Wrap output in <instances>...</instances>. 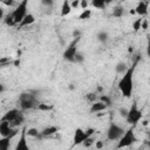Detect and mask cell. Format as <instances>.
Segmentation results:
<instances>
[{"label": "cell", "mask_w": 150, "mask_h": 150, "mask_svg": "<svg viewBox=\"0 0 150 150\" xmlns=\"http://www.w3.org/2000/svg\"><path fill=\"white\" fill-rule=\"evenodd\" d=\"M136 63H137V61L131 67H129L124 74H122V76L118 81V84H117L118 90L127 98H130L132 95V91H134V73H135Z\"/></svg>", "instance_id": "obj_1"}, {"label": "cell", "mask_w": 150, "mask_h": 150, "mask_svg": "<svg viewBox=\"0 0 150 150\" xmlns=\"http://www.w3.org/2000/svg\"><path fill=\"white\" fill-rule=\"evenodd\" d=\"M18 102H19L20 109L22 111L36 109L38 104L40 103L39 97H38V93L35 90H25V91H22L18 97Z\"/></svg>", "instance_id": "obj_2"}, {"label": "cell", "mask_w": 150, "mask_h": 150, "mask_svg": "<svg viewBox=\"0 0 150 150\" xmlns=\"http://www.w3.org/2000/svg\"><path fill=\"white\" fill-rule=\"evenodd\" d=\"M0 121H7L11 123L12 127L14 128H19L25 122V115L22 112L21 109H18V108H13V109H9L7 110L2 117L0 118Z\"/></svg>", "instance_id": "obj_3"}, {"label": "cell", "mask_w": 150, "mask_h": 150, "mask_svg": "<svg viewBox=\"0 0 150 150\" xmlns=\"http://www.w3.org/2000/svg\"><path fill=\"white\" fill-rule=\"evenodd\" d=\"M136 141H137V138H136L134 128L131 127V128L124 130L123 135L117 139V145H116V148H117V149H122V148L131 146Z\"/></svg>", "instance_id": "obj_4"}, {"label": "cell", "mask_w": 150, "mask_h": 150, "mask_svg": "<svg viewBox=\"0 0 150 150\" xmlns=\"http://www.w3.org/2000/svg\"><path fill=\"white\" fill-rule=\"evenodd\" d=\"M142 117H143V112L138 108L137 102L134 101L131 107L128 109V112H127V116H125V121H127V123H129V124H131L134 127L142 120Z\"/></svg>", "instance_id": "obj_5"}, {"label": "cell", "mask_w": 150, "mask_h": 150, "mask_svg": "<svg viewBox=\"0 0 150 150\" xmlns=\"http://www.w3.org/2000/svg\"><path fill=\"white\" fill-rule=\"evenodd\" d=\"M80 40H81V35H79V36H74V39H73V40L69 42V45L66 47V49H64V52H63V54H62L64 61H67V62H71V63H73V61H74V56H75L76 52L79 50L77 45H79Z\"/></svg>", "instance_id": "obj_6"}, {"label": "cell", "mask_w": 150, "mask_h": 150, "mask_svg": "<svg viewBox=\"0 0 150 150\" xmlns=\"http://www.w3.org/2000/svg\"><path fill=\"white\" fill-rule=\"evenodd\" d=\"M28 5H29V0H20L14 7L12 15H13L15 25H18L22 20V18L28 13Z\"/></svg>", "instance_id": "obj_7"}, {"label": "cell", "mask_w": 150, "mask_h": 150, "mask_svg": "<svg viewBox=\"0 0 150 150\" xmlns=\"http://www.w3.org/2000/svg\"><path fill=\"white\" fill-rule=\"evenodd\" d=\"M95 132V129L93 128H88L86 130H83L82 128H76L75 132H74V138H73V145H79L81 144L84 139H87L89 136H93Z\"/></svg>", "instance_id": "obj_8"}, {"label": "cell", "mask_w": 150, "mask_h": 150, "mask_svg": "<svg viewBox=\"0 0 150 150\" xmlns=\"http://www.w3.org/2000/svg\"><path fill=\"white\" fill-rule=\"evenodd\" d=\"M124 128L121 127L120 124L115 123V122H111L108 127V130H107V139L108 141H117L124 132Z\"/></svg>", "instance_id": "obj_9"}, {"label": "cell", "mask_w": 150, "mask_h": 150, "mask_svg": "<svg viewBox=\"0 0 150 150\" xmlns=\"http://www.w3.org/2000/svg\"><path fill=\"white\" fill-rule=\"evenodd\" d=\"M19 134V128H14L7 121H0V135L15 137Z\"/></svg>", "instance_id": "obj_10"}, {"label": "cell", "mask_w": 150, "mask_h": 150, "mask_svg": "<svg viewBox=\"0 0 150 150\" xmlns=\"http://www.w3.org/2000/svg\"><path fill=\"white\" fill-rule=\"evenodd\" d=\"M27 135H26V128H23L21 130V134H20V138L16 143V146H15V150H29V145L27 143V139H26Z\"/></svg>", "instance_id": "obj_11"}, {"label": "cell", "mask_w": 150, "mask_h": 150, "mask_svg": "<svg viewBox=\"0 0 150 150\" xmlns=\"http://www.w3.org/2000/svg\"><path fill=\"white\" fill-rule=\"evenodd\" d=\"M148 4H149V1H138L136 7L134 8L135 14H137L141 18L145 16L148 14Z\"/></svg>", "instance_id": "obj_12"}, {"label": "cell", "mask_w": 150, "mask_h": 150, "mask_svg": "<svg viewBox=\"0 0 150 150\" xmlns=\"http://www.w3.org/2000/svg\"><path fill=\"white\" fill-rule=\"evenodd\" d=\"M107 108H108V105H107L105 103H103V102L100 101V100H96V101H94L93 103H90V109H89V111L93 112V114H95V112L104 111Z\"/></svg>", "instance_id": "obj_13"}, {"label": "cell", "mask_w": 150, "mask_h": 150, "mask_svg": "<svg viewBox=\"0 0 150 150\" xmlns=\"http://www.w3.org/2000/svg\"><path fill=\"white\" fill-rule=\"evenodd\" d=\"M59 130H60V128H59V127H56V125H49V127H46V128H43V129L40 131L41 138L50 137V136L55 135V134H56Z\"/></svg>", "instance_id": "obj_14"}, {"label": "cell", "mask_w": 150, "mask_h": 150, "mask_svg": "<svg viewBox=\"0 0 150 150\" xmlns=\"http://www.w3.org/2000/svg\"><path fill=\"white\" fill-rule=\"evenodd\" d=\"M34 22H35V16H34L32 13H27V14L22 18V20L18 23V26H19L20 28H22V27L30 26V25H33Z\"/></svg>", "instance_id": "obj_15"}, {"label": "cell", "mask_w": 150, "mask_h": 150, "mask_svg": "<svg viewBox=\"0 0 150 150\" xmlns=\"http://www.w3.org/2000/svg\"><path fill=\"white\" fill-rule=\"evenodd\" d=\"M71 12V7H70V1L69 0H63L62 5H61V9H60V15L61 16H67L69 15Z\"/></svg>", "instance_id": "obj_16"}, {"label": "cell", "mask_w": 150, "mask_h": 150, "mask_svg": "<svg viewBox=\"0 0 150 150\" xmlns=\"http://www.w3.org/2000/svg\"><path fill=\"white\" fill-rule=\"evenodd\" d=\"M13 137L11 136H1L0 138V150H7L11 145V141Z\"/></svg>", "instance_id": "obj_17"}, {"label": "cell", "mask_w": 150, "mask_h": 150, "mask_svg": "<svg viewBox=\"0 0 150 150\" xmlns=\"http://www.w3.org/2000/svg\"><path fill=\"white\" fill-rule=\"evenodd\" d=\"M111 14L114 18H122L124 15V7L122 5H117L112 8L111 11Z\"/></svg>", "instance_id": "obj_18"}, {"label": "cell", "mask_w": 150, "mask_h": 150, "mask_svg": "<svg viewBox=\"0 0 150 150\" xmlns=\"http://www.w3.org/2000/svg\"><path fill=\"white\" fill-rule=\"evenodd\" d=\"M96 39L97 41H100L101 43H105L109 40V34L105 30H98L96 33Z\"/></svg>", "instance_id": "obj_19"}, {"label": "cell", "mask_w": 150, "mask_h": 150, "mask_svg": "<svg viewBox=\"0 0 150 150\" xmlns=\"http://www.w3.org/2000/svg\"><path fill=\"white\" fill-rule=\"evenodd\" d=\"M26 135L28 137H32V138H41V135H40V131L36 129V128H26Z\"/></svg>", "instance_id": "obj_20"}, {"label": "cell", "mask_w": 150, "mask_h": 150, "mask_svg": "<svg viewBox=\"0 0 150 150\" xmlns=\"http://www.w3.org/2000/svg\"><path fill=\"white\" fill-rule=\"evenodd\" d=\"M90 4L96 9H104L107 7V5H108L105 0H91Z\"/></svg>", "instance_id": "obj_21"}, {"label": "cell", "mask_w": 150, "mask_h": 150, "mask_svg": "<svg viewBox=\"0 0 150 150\" xmlns=\"http://www.w3.org/2000/svg\"><path fill=\"white\" fill-rule=\"evenodd\" d=\"M129 67L127 66V63L125 62H118L116 66H115V71L117 73V74H120V75H122V74H124L125 71H127V69H128Z\"/></svg>", "instance_id": "obj_22"}, {"label": "cell", "mask_w": 150, "mask_h": 150, "mask_svg": "<svg viewBox=\"0 0 150 150\" xmlns=\"http://www.w3.org/2000/svg\"><path fill=\"white\" fill-rule=\"evenodd\" d=\"M84 60H86L84 54H83L82 52L77 50V52H76V54H75V56H74V61H73V63L81 64V63H83V62H84Z\"/></svg>", "instance_id": "obj_23"}, {"label": "cell", "mask_w": 150, "mask_h": 150, "mask_svg": "<svg viewBox=\"0 0 150 150\" xmlns=\"http://www.w3.org/2000/svg\"><path fill=\"white\" fill-rule=\"evenodd\" d=\"M36 109H38V110H40V111H45V112H47V111H50V110H53V109H54V107H53L52 104H48V103H43V102H40V103L38 104V107H36Z\"/></svg>", "instance_id": "obj_24"}, {"label": "cell", "mask_w": 150, "mask_h": 150, "mask_svg": "<svg viewBox=\"0 0 150 150\" xmlns=\"http://www.w3.org/2000/svg\"><path fill=\"white\" fill-rule=\"evenodd\" d=\"M2 20H4V22H5L7 26H9V27H13V26H15V22H14V19H13V15H12V13H9V14L5 15Z\"/></svg>", "instance_id": "obj_25"}, {"label": "cell", "mask_w": 150, "mask_h": 150, "mask_svg": "<svg viewBox=\"0 0 150 150\" xmlns=\"http://www.w3.org/2000/svg\"><path fill=\"white\" fill-rule=\"evenodd\" d=\"M90 16H91V11L86 8V9H82L81 14L79 15V19L80 20H88V19H90Z\"/></svg>", "instance_id": "obj_26"}, {"label": "cell", "mask_w": 150, "mask_h": 150, "mask_svg": "<svg viewBox=\"0 0 150 150\" xmlns=\"http://www.w3.org/2000/svg\"><path fill=\"white\" fill-rule=\"evenodd\" d=\"M84 98H86V101L89 102V103H93L94 101L98 100V97H97V95H96L95 91H94V93H87L86 96H84Z\"/></svg>", "instance_id": "obj_27"}, {"label": "cell", "mask_w": 150, "mask_h": 150, "mask_svg": "<svg viewBox=\"0 0 150 150\" xmlns=\"http://www.w3.org/2000/svg\"><path fill=\"white\" fill-rule=\"evenodd\" d=\"M142 19L143 18H138V19H136L134 22H132V29H134V32H138V30H141V23H142Z\"/></svg>", "instance_id": "obj_28"}, {"label": "cell", "mask_w": 150, "mask_h": 150, "mask_svg": "<svg viewBox=\"0 0 150 150\" xmlns=\"http://www.w3.org/2000/svg\"><path fill=\"white\" fill-rule=\"evenodd\" d=\"M94 142H95V139L93 138V136H89V137H88L87 139H84L81 144H82L84 148H90V146L94 144Z\"/></svg>", "instance_id": "obj_29"}, {"label": "cell", "mask_w": 150, "mask_h": 150, "mask_svg": "<svg viewBox=\"0 0 150 150\" xmlns=\"http://www.w3.org/2000/svg\"><path fill=\"white\" fill-rule=\"evenodd\" d=\"M41 5L47 9H52L54 6V0H41Z\"/></svg>", "instance_id": "obj_30"}, {"label": "cell", "mask_w": 150, "mask_h": 150, "mask_svg": "<svg viewBox=\"0 0 150 150\" xmlns=\"http://www.w3.org/2000/svg\"><path fill=\"white\" fill-rule=\"evenodd\" d=\"M0 4L7 6V7H15L16 6V1L15 0H0Z\"/></svg>", "instance_id": "obj_31"}, {"label": "cell", "mask_w": 150, "mask_h": 150, "mask_svg": "<svg viewBox=\"0 0 150 150\" xmlns=\"http://www.w3.org/2000/svg\"><path fill=\"white\" fill-rule=\"evenodd\" d=\"M98 100L102 101L103 103H105L108 107L111 104V98H110V96H108V95H101V96L98 97Z\"/></svg>", "instance_id": "obj_32"}, {"label": "cell", "mask_w": 150, "mask_h": 150, "mask_svg": "<svg viewBox=\"0 0 150 150\" xmlns=\"http://www.w3.org/2000/svg\"><path fill=\"white\" fill-rule=\"evenodd\" d=\"M70 7H71V9L79 8L80 7V0H71L70 1Z\"/></svg>", "instance_id": "obj_33"}, {"label": "cell", "mask_w": 150, "mask_h": 150, "mask_svg": "<svg viewBox=\"0 0 150 150\" xmlns=\"http://www.w3.org/2000/svg\"><path fill=\"white\" fill-rule=\"evenodd\" d=\"M88 5H89L88 0H80V7H81L82 9H86V8H88Z\"/></svg>", "instance_id": "obj_34"}, {"label": "cell", "mask_w": 150, "mask_h": 150, "mask_svg": "<svg viewBox=\"0 0 150 150\" xmlns=\"http://www.w3.org/2000/svg\"><path fill=\"white\" fill-rule=\"evenodd\" d=\"M141 29H143V30H146V29H148V20H146V19H142Z\"/></svg>", "instance_id": "obj_35"}, {"label": "cell", "mask_w": 150, "mask_h": 150, "mask_svg": "<svg viewBox=\"0 0 150 150\" xmlns=\"http://www.w3.org/2000/svg\"><path fill=\"white\" fill-rule=\"evenodd\" d=\"M95 148L96 149H102L103 148V142L102 141H95Z\"/></svg>", "instance_id": "obj_36"}, {"label": "cell", "mask_w": 150, "mask_h": 150, "mask_svg": "<svg viewBox=\"0 0 150 150\" xmlns=\"http://www.w3.org/2000/svg\"><path fill=\"white\" fill-rule=\"evenodd\" d=\"M127 112H128V109H125V108H121V109H120V115H121L122 117H124V118H125V116H127Z\"/></svg>", "instance_id": "obj_37"}, {"label": "cell", "mask_w": 150, "mask_h": 150, "mask_svg": "<svg viewBox=\"0 0 150 150\" xmlns=\"http://www.w3.org/2000/svg\"><path fill=\"white\" fill-rule=\"evenodd\" d=\"M4 16H5V13H4V9H2V7L0 6V20H2V19H4Z\"/></svg>", "instance_id": "obj_38"}, {"label": "cell", "mask_w": 150, "mask_h": 150, "mask_svg": "<svg viewBox=\"0 0 150 150\" xmlns=\"http://www.w3.org/2000/svg\"><path fill=\"white\" fill-rule=\"evenodd\" d=\"M5 90H6V88H5V86H4V84H2L1 82H0V95H1V94H2V93H4Z\"/></svg>", "instance_id": "obj_39"}, {"label": "cell", "mask_w": 150, "mask_h": 150, "mask_svg": "<svg viewBox=\"0 0 150 150\" xmlns=\"http://www.w3.org/2000/svg\"><path fill=\"white\" fill-rule=\"evenodd\" d=\"M105 1H107V4H108V5H109V4H111V2H112V1H116V0H105Z\"/></svg>", "instance_id": "obj_40"}, {"label": "cell", "mask_w": 150, "mask_h": 150, "mask_svg": "<svg viewBox=\"0 0 150 150\" xmlns=\"http://www.w3.org/2000/svg\"><path fill=\"white\" fill-rule=\"evenodd\" d=\"M138 1H149V0H138Z\"/></svg>", "instance_id": "obj_41"}]
</instances>
